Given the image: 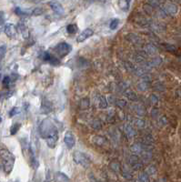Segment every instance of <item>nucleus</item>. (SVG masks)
<instances>
[{
	"label": "nucleus",
	"instance_id": "obj_17",
	"mask_svg": "<svg viewBox=\"0 0 181 182\" xmlns=\"http://www.w3.org/2000/svg\"><path fill=\"white\" fill-rule=\"evenodd\" d=\"M67 31L68 34H76L77 32V25L76 24H70L67 27Z\"/></svg>",
	"mask_w": 181,
	"mask_h": 182
},
{
	"label": "nucleus",
	"instance_id": "obj_14",
	"mask_svg": "<svg viewBox=\"0 0 181 182\" xmlns=\"http://www.w3.org/2000/svg\"><path fill=\"white\" fill-rule=\"evenodd\" d=\"M131 0H118V6L119 8L123 11H127L129 9Z\"/></svg>",
	"mask_w": 181,
	"mask_h": 182
},
{
	"label": "nucleus",
	"instance_id": "obj_16",
	"mask_svg": "<svg viewBox=\"0 0 181 182\" xmlns=\"http://www.w3.org/2000/svg\"><path fill=\"white\" fill-rule=\"evenodd\" d=\"M88 107H89V99L88 97L82 98L79 103V108L81 109H88Z\"/></svg>",
	"mask_w": 181,
	"mask_h": 182
},
{
	"label": "nucleus",
	"instance_id": "obj_8",
	"mask_svg": "<svg viewBox=\"0 0 181 182\" xmlns=\"http://www.w3.org/2000/svg\"><path fill=\"white\" fill-rule=\"evenodd\" d=\"M94 35V31L91 28H86L84 29L79 36L76 37V42L77 43H82Z\"/></svg>",
	"mask_w": 181,
	"mask_h": 182
},
{
	"label": "nucleus",
	"instance_id": "obj_24",
	"mask_svg": "<svg viewBox=\"0 0 181 182\" xmlns=\"http://www.w3.org/2000/svg\"><path fill=\"white\" fill-rule=\"evenodd\" d=\"M20 31H21V33H22V35H23V37H28V36H29V33H28V29L25 28V27H24L23 25H21V28H20Z\"/></svg>",
	"mask_w": 181,
	"mask_h": 182
},
{
	"label": "nucleus",
	"instance_id": "obj_12",
	"mask_svg": "<svg viewBox=\"0 0 181 182\" xmlns=\"http://www.w3.org/2000/svg\"><path fill=\"white\" fill-rule=\"evenodd\" d=\"M55 180L56 182H70V178L63 172H57L55 174Z\"/></svg>",
	"mask_w": 181,
	"mask_h": 182
},
{
	"label": "nucleus",
	"instance_id": "obj_3",
	"mask_svg": "<svg viewBox=\"0 0 181 182\" xmlns=\"http://www.w3.org/2000/svg\"><path fill=\"white\" fill-rule=\"evenodd\" d=\"M73 160L74 161L85 169L88 168L91 164V160L88 156L81 151H75L73 154Z\"/></svg>",
	"mask_w": 181,
	"mask_h": 182
},
{
	"label": "nucleus",
	"instance_id": "obj_5",
	"mask_svg": "<svg viewBox=\"0 0 181 182\" xmlns=\"http://www.w3.org/2000/svg\"><path fill=\"white\" fill-rule=\"evenodd\" d=\"M3 30L6 36L10 39H15L17 36V29L15 25L11 23H7L4 25Z\"/></svg>",
	"mask_w": 181,
	"mask_h": 182
},
{
	"label": "nucleus",
	"instance_id": "obj_11",
	"mask_svg": "<svg viewBox=\"0 0 181 182\" xmlns=\"http://www.w3.org/2000/svg\"><path fill=\"white\" fill-rule=\"evenodd\" d=\"M162 9L163 11L169 15V16H174L177 12V7L175 4H172V3H167L165 4L163 7H162Z\"/></svg>",
	"mask_w": 181,
	"mask_h": 182
},
{
	"label": "nucleus",
	"instance_id": "obj_7",
	"mask_svg": "<svg viewBox=\"0 0 181 182\" xmlns=\"http://www.w3.org/2000/svg\"><path fill=\"white\" fill-rule=\"evenodd\" d=\"M58 139H59V137H58V131L57 130L53 134H51L50 136H48L45 140H46V145H47L48 148H55L56 146H57V143L58 141Z\"/></svg>",
	"mask_w": 181,
	"mask_h": 182
},
{
	"label": "nucleus",
	"instance_id": "obj_22",
	"mask_svg": "<svg viewBox=\"0 0 181 182\" xmlns=\"http://www.w3.org/2000/svg\"><path fill=\"white\" fill-rule=\"evenodd\" d=\"M96 138L98 140H95L94 139V141H95V143H96L98 145H103V144H106L107 143V139L105 138H103L102 136H96Z\"/></svg>",
	"mask_w": 181,
	"mask_h": 182
},
{
	"label": "nucleus",
	"instance_id": "obj_18",
	"mask_svg": "<svg viewBox=\"0 0 181 182\" xmlns=\"http://www.w3.org/2000/svg\"><path fill=\"white\" fill-rule=\"evenodd\" d=\"M20 127H21V124L20 123H15L11 127H10V134L13 136V135H16L17 132H18V130L20 129Z\"/></svg>",
	"mask_w": 181,
	"mask_h": 182
},
{
	"label": "nucleus",
	"instance_id": "obj_21",
	"mask_svg": "<svg viewBox=\"0 0 181 182\" xmlns=\"http://www.w3.org/2000/svg\"><path fill=\"white\" fill-rule=\"evenodd\" d=\"M44 13V9L41 7H36L32 9V16H40Z\"/></svg>",
	"mask_w": 181,
	"mask_h": 182
},
{
	"label": "nucleus",
	"instance_id": "obj_20",
	"mask_svg": "<svg viewBox=\"0 0 181 182\" xmlns=\"http://www.w3.org/2000/svg\"><path fill=\"white\" fill-rule=\"evenodd\" d=\"M108 106V101L106 100V97H100V99H99V107L100 109H106Z\"/></svg>",
	"mask_w": 181,
	"mask_h": 182
},
{
	"label": "nucleus",
	"instance_id": "obj_25",
	"mask_svg": "<svg viewBox=\"0 0 181 182\" xmlns=\"http://www.w3.org/2000/svg\"><path fill=\"white\" fill-rule=\"evenodd\" d=\"M147 2L148 3L149 6L153 7H156L159 6V0H147Z\"/></svg>",
	"mask_w": 181,
	"mask_h": 182
},
{
	"label": "nucleus",
	"instance_id": "obj_6",
	"mask_svg": "<svg viewBox=\"0 0 181 182\" xmlns=\"http://www.w3.org/2000/svg\"><path fill=\"white\" fill-rule=\"evenodd\" d=\"M64 142H65V145L67 146V148L68 149H72L75 147V144H76L75 135L70 131L66 132L65 135H64Z\"/></svg>",
	"mask_w": 181,
	"mask_h": 182
},
{
	"label": "nucleus",
	"instance_id": "obj_9",
	"mask_svg": "<svg viewBox=\"0 0 181 182\" xmlns=\"http://www.w3.org/2000/svg\"><path fill=\"white\" fill-rule=\"evenodd\" d=\"M43 58H44V60L46 62H47V63H49L51 65H53V66H58L60 64L59 59L56 56L50 54V53H47V52H46V53L44 54Z\"/></svg>",
	"mask_w": 181,
	"mask_h": 182
},
{
	"label": "nucleus",
	"instance_id": "obj_19",
	"mask_svg": "<svg viewBox=\"0 0 181 182\" xmlns=\"http://www.w3.org/2000/svg\"><path fill=\"white\" fill-rule=\"evenodd\" d=\"M118 24H119V19H118V18H115V19H113V20L110 22V24H109V28H110V29H111V30H115V29H117V28L118 27Z\"/></svg>",
	"mask_w": 181,
	"mask_h": 182
},
{
	"label": "nucleus",
	"instance_id": "obj_15",
	"mask_svg": "<svg viewBox=\"0 0 181 182\" xmlns=\"http://www.w3.org/2000/svg\"><path fill=\"white\" fill-rule=\"evenodd\" d=\"M144 49H145V51L147 52V53L149 54V55H154V54L157 53V48H156V46H154L151 45V44L147 45V46L144 47Z\"/></svg>",
	"mask_w": 181,
	"mask_h": 182
},
{
	"label": "nucleus",
	"instance_id": "obj_31",
	"mask_svg": "<svg viewBox=\"0 0 181 182\" xmlns=\"http://www.w3.org/2000/svg\"><path fill=\"white\" fill-rule=\"evenodd\" d=\"M126 102L125 100H121V99H119V100L117 101V106H119L120 108H122L123 106H126Z\"/></svg>",
	"mask_w": 181,
	"mask_h": 182
},
{
	"label": "nucleus",
	"instance_id": "obj_4",
	"mask_svg": "<svg viewBox=\"0 0 181 182\" xmlns=\"http://www.w3.org/2000/svg\"><path fill=\"white\" fill-rule=\"evenodd\" d=\"M53 49L57 57L59 58H64L72 51V46L67 42H61L58 44Z\"/></svg>",
	"mask_w": 181,
	"mask_h": 182
},
{
	"label": "nucleus",
	"instance_id": "obj_10",
	"mask_svg": "<svg viewBox=\"0 0 181 182\" xmlns=\"http://www.w3.org/2000/svg\"><path fill=\"white\" fill-rule=\"evenodd\" d=\"M48 5H49L50 8L52 9L55 13H57V14H58V15L64 14V12H65L64 7H62V5H61L59 2L53 0V1H50V2L48 3Z\"/></svg>",
	"mask_w": 181,
	"mask_h": 182
},
{
	"label": "nucleus",
	"instance_id": "obj_23",
	"mask_svg": "<svg viewBox=\"0 0 181 182\" xmlns=\"http://www.w3.org/2000/svg\"><path fill=\"white\" fill-rule=\"evenodd\" d=\"M139 180L140 182H149V178L147 173H142L139 175Z\"/></svg>",
	"mask_w": 181,
	"mask_h": 182
},
{
	"label": "nucleus",
	"instance_id": "obj_29",
	"mask_svg": "<svg viewBox=\"0 0 181 182\" xmlns=\"http://www.w3.org/2000/svg\"><path fill=\"white\" fill-rule=\"evenodd\" d=\"M0 52H1V59H3L5 57V53L7 52V46L5 45L1 46V47H0Z\"/></svg>",
	"mask_w": 181,
	"mask_h": 182
},
{
	"label": "nucleus",
	"instance_id": "obj_2",
	"mask_svg": "<svg viewBox=\"0 0 181 182\" xmlns=\"http://www.w3.org/2000/svg\"><path fill=\"white\" fill-rule=\"evenodd\" d=\"M58 129L55 127V125L53 124V122L51 121L48 118L44 119L39 127H38V132L41 138H43L44 139H46L48 136H50L51 134H53L55 131H57Z\"/></svg>",
	"mask_w": 181,
	"mask_h": 182
},
{
	"label": "nucleus",
	"instance_id": "obj_26",
	"mask_svg": "<svg viewBox=\"0 0 181 182\" xmlns=\"http://www.w3.org/2000/svg\"><path fill=\"white\" fill-rule=\"evenodd\" d=\"M10 82H11V79H10V76H6L3 79V80H2V84L6 88H7L9 86Z\"/></svg>",
	"mask_w": 181,
	"mask_h": 182
},
{
	"label": "nucleus",
	"instance_id": "obj_13",
	"mask_svg": "<svg viewBox=\"0 0 181 182\" xmlns=\"http://www.w3.org/2000/svg\"><path fill=\"white\" fill-rule=\"evenodd\" d=\"M130 160V164L132 166V168L136 170H139L142 169V163L139 161V160L137 157H131Z\"/></svg>",
	"mask_w": 181,
	"mask_h": 182
},
{
	"label": "nucleus",
	"instance_id": "obj_1",
	"mask_svg": "<svg viewBox=\"0 0 181 182\" xmlns=\"http://www.w3.org/2000/svg\"><path fill=\"white\" fill-rule=\"evenodd\" d=\"M15 161L16 157L14 156V154H12L7 148H1V166L4 173L7 176H8L12 172Z\"/></svg>",
	"mask_w": 181,
	"mask_h": 182
},
{
	"label": "nucleus",
	"instance_id": "obj_28",
	"mask_svg": "<svg viewBox=\"0 0 181 182\" xmlns=\"http://www.w3.org/2000/svg\"><path fill=\"white\" fill-rule=\"evenodd\" d=\"M19 112H20V109H19L17 107H16V108H14V109H12L10 110V112H9V117L16 116V115L18 114Z\"/></svg>",
	"mask_w": 181,
	"mask_h": 182
},
{
	"label": "nucleus",
	"instance_id": "obj_27",
	"mask_svg": "<svg viewBox=\"0 0 181 182\" xmlns=\"http://www.w3.org/2000/svg\"><path fill=\"white\" fill-rule=\"evenodd\" d=\"M126 132L127 133L128 136H130V137H132V136L135 134V132H134V130H133V128H132L130 126H126Z\"/></svg>",
	"mask_w": 181,
	"mask_h": 182
},
{
	"label": "nucleus",
	"instance_id": "obj_32",
	"mask_svg": "<svg viewBox=\"0 0 181 182\" xmlns=\"http://www.w3.org/2000/svg\"><path fill=\"white\" fill-rule=\"evenodd\" d=\"M4 24V12H1V25Z\"/></svg>",
	"mask_w": 181,
	"mask_h": 182
},
{
	"label": "nucleus",
	"instance_id": "obj_30",
	"mask_svg": "<svg viewBox=\"0 0 181 182\" xmlns=\"http://www.w3.org/2000/svg\"><path fill=\"white\" fill-rule=\"evenodd\" d=\"M92 127H93L95 129H99L102 126H101V124H100L98 121H94V123L92 124Z\"/></svg>",
	"mask_w": 181,
	"mask_h": 182
}]
</instances>
